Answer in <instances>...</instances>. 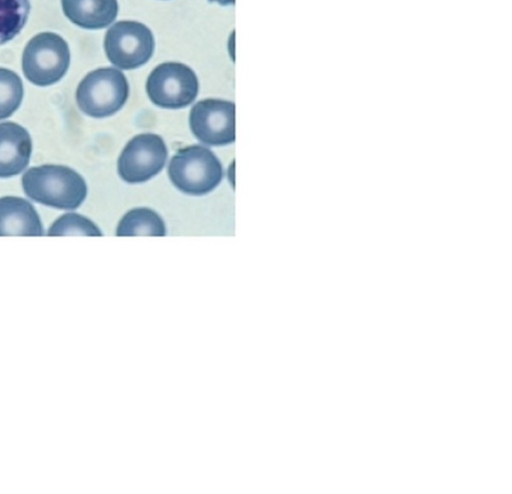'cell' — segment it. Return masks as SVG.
Listing matches in <instances>:
<instances>
[{
	"mask_svg": "<svg viewBox=\"0 0 512 494\" xmlns=\"http://www.w3.org/2000/svg\"><path fill=\"white\" fill-rule=\"evenodd\" d=\"M22 186L32 200L57 209L74 210L87 195L83 177L63 165L46 164L30 168L22 177Z\"/></svg>",
	"mask_w": 512,
	"mask_h": 494,
	"instance_id": "cell-1",
	"label": "cell"
},
{
	"mask_svg": "<svg viewBox=\"0 0 512 494\" xmlns=\"http://www.w3.org/2000/svg\"><path fill=\"white\" fill-rule=\"evenodd\" d=\"M168 175L173 185L183 193L201 196L220 184L223 169L210 149L202 145H190L172 156Z\"/></svg>",
	"mask_w": 512,
	"mask_h": 494,
	"instance_id": "cell-2",
	"label": "cell"
},
{
	"mask_svg": "<svg viewBox=\"0 0 512 494\" xmlns=\"http://www.w3.org/2000/svg\"><path fill=\"white\" fill-rule=\"evenodd\" d=\"M129 85L125 75L112 67L88 73L76 90L78 107L86 115L104 118L115 114L125 104Z\"/></svg>",
	"mask_w": 512,
	"mask_h": 494,
	"instance_id": "cell-3",
	"label": "cell"
},
{
	"mask_svg": "<svg viewBox=\"0 0 512 494\" xmlns=\"http://www.w3.org/2000/svg\"><path fill=\"white\" fill-rule=\"evenodd\" d=\"M70 64L67 42L58 34L43 32L27 43L22 56L25 77L35 85L48 86L59 81Z\"/></svg>",
	"mask_w": 512,
	"mask_h": 494,
	"instance_id": "cell-4",
	"label": "cell"
},
{
	"mask_svg": "<svg viewBox=\"0 0 512 494\" xmlns=\"http://www.w3.org/2000/svg\"><path fill=\"white\" fill-rule=\"evenodd\" d=\"M199 90L194 71L179 62H165L152 70L146 82L149 99L167 109L184 108L191 104Z\"/></svg>",
	"mask_w": 512,
	"mask_h": 494,
	"instance_id": "cell-5",
	"label": "cell"
},
{
	"mask_svg": "<svg viewBox=\"0 0 512 494\" xmlns=\"http://www.w3.org/2000/svg\"><path fill=\"white\" fill-rule=\"evenodd\" d=\"M151 30L137 21H118L106 32L104 48L108 60L124 70L145 64L154 52Z\"/></svg>",
	"mask_w": 512,
	"mask_h": 494,
	"instance_id": "cell-6",
	"label": "cell"
},
{
	"mask_svg": "<svg viewBox=\"0 0 512 494\" xmlns=\"http://www.w3.org/2000/svg\"><path fill=\"white\" fill-rule=\"evenodd\" d=\"M167 156L168 150L161 136L154 133L136 135L118 158V174L127 183L146 182L163 169Z\"/></svg>",
	"mask_w": 512,
	"mask_h": 494,
	"instance_id": "cell-7",
	"label": "cell"
},
{
	"mask_svg": "<svg viewBox=\"0 0 512 494\" xmlns=\"http://www.w3.org/2000/svg\"><path fill=\"white\" fill-rule=\"evenodd\" d=\"M189 124L194 136L207 145L222 146L235 140V104L204 99L191 109Z\"/></svg>",
	"mask_w": 512,
	"mask_h": 494,
	"instance_id": "cell-8",
	"label": "cell"
},
{
	"mask_svg": "<svg viewBox=\"0 0 512 494\" xmlns=\"http://www.w3.org/2000/svg\"><path fill=\"white\" fill-rule=\"evenodd\" d=\"M32 141L28 131L14 122L0 123V177L21 173L28 165Z\"/></svg>",
	"mask_w": 512,
	"mask_h": 494,
	"instance_id": "cell-9",
	"label": "cell"
},
{
	"mask_svg": "<svg viewBox=\"0 0 512 494\" xmlns=\"http://www.w3.org/2000/svg\"><path fill=\"white\" fill-rule=\"evenodd\" d=\"M43 234L40 217L29 201L15 196L0 198V236Z\"/></svg>",
	"mask_w": 512,
	"mask_h": 494,
	"instance_id": "cell-10",
	"label": "cell"
},
{
	"mask_svg": "<svg viewBox=\"0 0 512 494\" xmlns=\"http://www.w3.org/2000/svg\"><path fill=\"white\" fill-rule=\"evenodd\" d=\"M65 16L85 29L110 25L118 14L117 0H61Z\"/></svg>",
	"mask_w": 512,
	"mask_h": 494,
	"instance_id": "cell-11",
	"label": "cell"
},
{
	"mask_svg": "<svg viewBox=\"0 0 512 494\" xmlns=\"http://www.w3.org/2000/svg\"><path fill=\"white\" fill-rule=\"evenodd\" d=\"M116 235L165 236L166 226L157 212L150 208L139 207L129 210L122 217L117 226Z\"/></svg>",
	"mask_w": 512,
	"mask_h": 494,
	"instance_id": "cell-12",
	"label": "cell"
},
{
	"mask_svg": "<svg viewBox=\"0 0 512 494\" xmlns=\"http://www.w3.org/2000/svg\"><path fill=\"white\" fill-rule=\"evenodd\" d=\"M29 12L30 0H0V45L22 30Z\"/></svg>",
	"mask_w": 512,
	"mask_h": 494,
	"instance_id": "cell-13",
	"label": "cell"
},
{
	"mask_svg": "<svg viewBox=\"0 0 512 494\" xmlns=\"http://www.w3.org/2000/svg\"><path fill=\"white\" fill-rule=\"evenodd\" d=\"M23 94L21 78L12 70L0 68V119L11 116L18 109Z\"/></svg>",
	"mask_w": 512,
	"mask_h": 494,
	"instance_id": "cell-14",
	"label": "cell"
},
{
	"mask_svg": "<svg viewBox=\"0 0 512 494\" xmlns=\"http://www.w3.org/2000/svg\"><path fill=\"white\" fill-rule=\"evenodd\" d=\"M48 235L101 236L102 232L90 219L76 213H67L59 217L51 225Z\"/></svg>",
	"mask_w": 512,
	"mask_h": 494,
	"instance_id": "cell-15",
	"label": "cell"
},
{
	"mask_svg": "<svg viewBox=\"0 0 512 494\" xmlns=\"http://www.w3.org/2000/svg\"><path fill=\"white\" fill-rule=\"evenodd\" d=\"M210 2H217L221 5L234 4L235 0H209Z\"/></svg>",
	"mask_w": 512,
	"mask_h": 494,
	"instance_id": "cell-16",
	"label": "cell"
},
{
	"mask_svg": "<svg viewBox=\"0 0 512 494\" xmlns=\"http://www.w3.org/2000/svg\"><path fill=\"white\" fill-rule=\"evenodd\" d=\"M231 171H229L231 173V178H230V181L232 183V185L234 186V172H233V169H234V163H232L231 167H230Z\"/></svg>",
	"mask_w": 512,
	"mask_h": 494,
	"instance_id": "cell-17",
	"label": "cell"
}]
</instances>
